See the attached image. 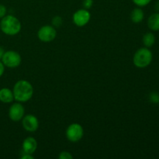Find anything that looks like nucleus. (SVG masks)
<instances>
[{"label":"nucleus","instance_id":"obj_1","mask_svg":"<svg viewBox=\"0 0 159 159\" xmlns=\"http://www.w3.org/2000/svg\"><path fill=\"white\" fill-rule=\"evenodd\" d=\"M12 93L15 101L23 103L32 99L34 96V87L29 81L21 79L14 84Z\"/></svg>","mask_w":159,"mask_h":159},{"label":"nucleus","instance_id":"obj_2","mask_svg":"<svg viewBox=\"0 0 159 159\" xmlns=\"http://www.w3.org/2000/svg\"><path fill=\"white\" fill-rule=\"evenodd\" d=\"M22 29L21 22L13 15H6L1 19L0 30L8 36L17 35Z\"/></svg>","mask_w":159,"mask_h":159},{"label":"nucleus","instance_id":"obj_3","mask_svg":"<svg viewBox=\"0 0 159 159\" xmlns=\"http://www.w3.org/2000/svg\"><path fill=\"white\" fill-rule=\"evenodd\" d=\"M153 54L148 48H141L136 51L133 56V64L136 68H145L152 64Z\"/></svg>","mask_w":159,"mask_h":159},{"label":"nucleus","instance_id":"obj_4","mask_svg":"<svg viewBox=\"0 0 159 159\" xmlns=\"http://www.w3.org/2000/svg\"><path fill=\"white\" fill-rule=\"evenodd\" d=\"M65 136L71 143H77L82 140L84 136V129L81 124L78 123L71 124L66 129Z\"/></svg>","mask_w":159,"mask_h":159},{"label":"nucleus","instance_id":"obj_5","mask_svg":"<svg viewBox=\"0 0 159 159\" xmlns=\"http://www.w3.org/2000/svg\"><path fill=\"white\" fill-rule=\"evenodd\" d=\"M1 61L6 68H16L21 65L22 57L17 51H6Z\"/></svg>","mask_w":159,"mask_h":159},{"label":"nucleus","instance_id":"obj_6","mask_svg":"<svg viewBox=\"0 0 159 159\" xmlns=\"http://www.w3.org/2000/svg\"><path fill=\"white\" fill-rule=\"evenodd\" d=\"M57 37V30L52 25H44L37 31V37L43 43L52 42Z\"/></svg>","mask_w":159,"mask_h":159},{"label":"nucleus","instance_id":"obj_7","mask_svg":"<svg viewBox=\"0 0 159 159\" xmlns=\"http://www.w3.org/2000/svg\"><path fill=\"white\" fill-rule=\"evenodd\" d=\"M91 20V13L86 9H79L76 10L72 15V21L75 26L83 27L89 23Z\"/></svg>","mask_w":159,"mask_h":159},{"label":"nucleus","instance_id":"obj_8","mask_svg":"<svg viewBox=\"0 0 159 159\" xmlns=\"http://www.w3.org/2000/svg\"><path fill=\"white\" fill-rule=\"evenodd\" d=\"M25 115V108L22 102H12L8 110L9 118L13 122L21 121Z\"/></svg>","mask_w":159,"mask_h":159},{"label":"nucleus","instance_id":"obj_9","mask_svg":"<svg viewBox=\"0 0 159 159\" xmlns=\"http://www.w3.org/2000/svg\"><path fill=\"white\" fill-rule=\"evenodd\" d=\"M22 126L26 131L34 133L39 128L38 118L34 114L24 115L21 120Z\"/></svg>","mask_w":159,"mask_h":159},{"label":"nucleus","instance_id":"obj_10","mask_svg":"<svg viewBox=\"0 0 159 159\" xmlns=\"http://www.w3.org/2000/svg\"><path fill=\"white\" fill-rule=\"evenodd\" d=\"M37 145L38 144L36 138H34V137H27L23 140L22 143V150L23 153L33 155L37 149Z\"/></svg>","mask_w":159,"mask_h":159},{"label":"nucleus","instance_id":"obj_11","mask_svg":"<svg viewBox=\"0 0 159 159\" xmlns=\"http://www.w3.org/2000/svg\"><path fill=\"white\" fill-rule=\"evenodd\" d=\"M13 101H15V99L12 89L9 88H2L0 89V102L9 104L13 102Z\"/></svg>","mask_w":159,"mask_h":159},{"label":"nucleus","instance_id":"obj_12","mask_svg":"<svg viewBox=\"0 0 159 159\" xmlns=\"http://www.w3.org/2000/svg\"><path fill=\"white\" fill-rule=\"evenodd\" d=\"M130 20L135 24L141 23L144 19V12L141 7H136L131 11L130 15Z\"/></svg>","mask_w":159,"mask_h":159},{"label":"nucleus","instance_id":"obj_13","mask_svg":"<svg viewBox=\"0 0 159 159\" xmlns=\"http://www.w3.org/2000/svg\"><path fill=\"white\" fill-rule=\"evenodd\" d=\"M147 25L152 31H159V12H155L150 15L148 19Z\"/></svg>","mask_w":159,"mask_h":159},{"label":"nucleus","instance_id":"obj_14","mask_svg":"<svg viewBox=\"0 0 159 159\" xmlns=\"http://www.w3.org/2000/svg\"><path fill=\"white\" fill-rule=\"evenodd\" d=\"M155 41H156V37H155V34L152 32L146 33L142 37L143 44L146 48H152L155 43Z\"/></svg>","mask_w":159,"mask_h":159},{"label":"nucleus","instance_id":"obj_15","mask_svg":"<svg viewBox=\"0 0 159 159\" xmlns=\"http://www.w3.org/2000/svg\"><path fill=\"white\" fill-rule=\"evenodd\" d=\"M51 23H52V26H54L55 28L60 27L62 25V23H63V20L59 16H54L52 18Z\"/></svg>","mask_w":159,"mask_h":159},{"label":"nucleus","instance_id":"obj_16","mask_svg":"<svg viewBox=\"0 0 159 159\" xmlns=\"http://www.w3.org/2000/svg\"><path fill=\"white\" fill-rule=\"evenodd\" d=\"M152 0H132V2H134V4L136 5L138 7H144V6H147L148 5L150 4Z\"/></svg>","mask_w":159,"mask_h":159},{"label":"nucleus","instance_id":"obj_17","mask_svg":"<svg viewBox=\"0 0 159 159\" xmlns=\"http://www.w3.org/2000/svg\"><path fill=\"white\" fill-rule=\"evenodd\" d=\"M58 158L59 159H72L73 155H71L69 152L63 151V152H61L60 153H59Z\"/></svg>","mask_w":159,"mask_h":159},{"label":"nucleus","instance_id":"obj_18","mask_svg":"<svg viewBox=\"0 0 159 159\" xmlns=\"http://www.w3.org/2000/svg\"><path fill=\"white\" fill-rule=\"evenodd\" d=\"M93 0H83L82 2V6H83L84 9H86L89 10L93 6Z\"/></svg>","mask_w":159,"mask_h":159},{"label":"nucleus","instance_id":"obj_19","mask_svg":"<svg viewBox=\"0 0 159 159\" xmlns=\"http://www.w3.org/2000/svg\"><path fill=\"white\" fill-rule=\"evenodd\" d=\"M149 98H150L151 102H153V103H158L159 102V94L158 93H152Z\"/></svg>","mask_w":159,"mask_h":159},{"label":"nucleus","instance_id":"obj_20","mask_svg":"<svg viewBox=\"0 0 159 159\" xmlns=\"http://www.w3.org/2000/svg\"><path fill=\"white\" fill-rule=\"evenodd\" d=\"M6 15H7V9L4 5L0 4V20Z\"/></svg>","mask_w":159,"mask_h":159},{"label":"nucleus","instance_id":"obj_21","mask_svg":"<svg viewBox=\"0 0 159 159\" xmlns=\"http://www.w3.org/2000/svg\"><path fill=\"white\" fill-rule=\"evenodd\" d=\"M21 159H34V157L33 156V155L31 154H27V153H23V155L22 156L20 157Z\"/></svg>","mask_w":159,"mask_h":159},{"label":"nucleus","instance_id":"obj_22","mask_svg":"<svg viewBox=\"0 0 159 159\" xmlns=\"http://www.w3.org/2000/svg\"><path fill=\"white\" fill-rule=\"evenodd\" d=\"M5 65H3V63L2 62V61L0 60V78L2 77V76L3 75V74H4L5 72Z\"/></svg>","mask_w":159,"mask_h":159},{"label":"nucleus","instance_id":"obj_23","mask_svg":"<svg viewBox=\"0 0 159 159\" xmlns=\"http://www.w3.org/2000/svg\"><path fill=\"white\" fill-rule=\"evenodd\" d=\"M5 50H4V48H2V47H1L0 46V60H2V57H3V55H4V54H5Z\"/></svg>","mask_w":159,"mask_h":159}]
</instances>
